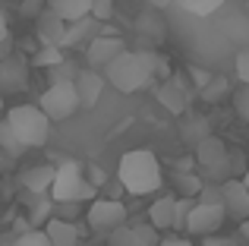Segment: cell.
<instances>
[{"mask_svg":"<svg viewBox=\"0 0 249 246\" xmlns=\"http://www.w3.org/2000/svg\"><path fill=\"white\" fill-rule=\"evenodd\" d=\"M240 180H243V186H246V193H249V167H246V174H243Z\"/></svg>","mask_w":249,"mask_h":246,"instance_id":"obj_39","label":"cell"},{"mask_svg":"<svg viewBox=\"0 0 249 246\" xmlns=\"http://www.w3.org/2000/svg\"><path fill=\"white\" fill-rule=\"evenodd\" d=\"M48 10H54L63 22H79V19L91 16V0H44Z\"/></svg>","mask_w":249,"mask_h":246,"instance_id":"obj_17","label":"cell"},{"mask_svg":"<svg viewBox=\"0 0 249 246\" xmlns=\"http://www.w3.org/2000/svg\"><path fill=\"white\" fill-rule=\"evenodd\" d=\"M133 230H136V237H139V243L142 246H161V234L152 228V224H133Z\"/></svg>","mask_w":249,"mask_h":246,"instance_id":"obj_28","label":"cell"},{"mask_svg":"<svg viewBox=\"0 0 249 246\" xmlns=\"http://www.w3.org/2000/svg\"><path fill=\"white\" fill-rule=\"evenodd\" d=\"M13 246H51L44 230H25V234L13 237Z\"/></svg>","mask_w":249,"mask_h":246,"instance_id":"obj_27","label":"cell"},{"mask_svg":"<svg viewBox=\"0 0 249 246\" xmlns=\"http://www.w3.org/2000/svg\"><path fill=\"white\" fill-rule=\"evenodd\" d=\"M205 136H212L208 133V123H205V117H189L186 123H183V139L186 142H193V145H199Z\"/></svg>","mask_w":249,"mask_h":246,"instance_id":"obj_21","label":"cell"},{"mask_svg":"<svg viewBox=\"0 0 249 246\" xmlns=\"http://www.w3.org/2000/svg\"><path fill=\"white\" fill-rule=\"evenodd\" d=\"M44 0H22V6H19V10H22V16H32V19H38L41 16V10H44Z\"/></svg>","mask_w":249,"mask_h":246,"instance_id":"obj_35","label":"cell"},{"mask_svg":"<svg viewBox=\"0 0 249 246\" xmlns=\"http://www.w3.org/2000/svg\"><path fill=\"white\" fill-rule=\"evenodd\" d=\"M0 161H3V152H0Z\"/></svg>","mask_w":249,"mask_h":246,"instance_id":"obj_42","label":"cell"},{"mask_svg":"<svg viewBox=\"0 0 249 246\" xmlns=\"http://www.w3.org/2000/svg\"><path fill=\"white\" fill-rule=\"evenodd\" d=\"M114 16V0H91V19L95 22H107Z\"/></svg>","mask_w":249,"mask_h":246,"instance_id":"obj_29","label":"cell"},{"mask_svg":"<svg viewBox=\"0 0 249 246\" xmlns=\"http://www.w3.org/2000/svg\"><path fill=\"white\" fill-rule=\"evenodd\" d=\"M246 19H249V3H246Z\"/></svg>","mask_w":249,"mask_h":246,"instance_id":"obj_41","label":"cell"},{"mask_svg":"<svg viewBox=\"0 0 249 246\" xmlns=\"http://www.w3.org/2000/svg\"><path fill=\"white\" fill-rule=\"evenodd\" d=\"M227 221L224 205H208V202H196L193 211L186 218V234L193 237H214Z\"/></svg>","mask_w":249,"mask_h":246,"instance_id":"obj_7","label":"cell"},{"mask_svg":"<svg viewBox=\"0 0 249 246\" xmlns=\"http://www.w3.org/2000/svg\"><path fill=\"white\" fill-rule=\"evenodd\" d=\"M29 199H32L29 228H32V230H41L44 224L54 218V199H51V196H29Z\"/></svg>","mask_w":249,"mask_h":246,"instance_id":"obj_19","label":"cell"},{"mask_svg":"<svg viewBox=\"0 0 249 246\" xmlns=\"http://www.w3.org/2000/svg\"><path fill=\"white\" fill-rule=\"evenodd\" d=\"M0 111H3V88H0Z\"/></svg>","mask_w":249,"mask_h":246,"instance_id":"obj_40","label":"cell"},{"mask_svg":"<svg viewBox=\"0 0 249 246\" xmlns=\"http://www.w3.org/2000/svg\"><path fill=\"white\" fill-rule=\"evenodd\" d=\"M221 95H227V79H221V76L214 79V76H212V82L202 88V98H205V101H218Z\"/></svg>","mask_w":249,"mask_h":246,"instance_id":"obj_30","label":"cell"},{"mask_svg":"<svg viewBox=\"0 0 249 246\" xmlns=\"http://www.w3.org/2000/svg\"><path fill=\"white\" fill-rule=\"evenodd\" d=\"M107 246H142V243H139V237H136L133 224H123L114 234H107Z\"/></svg>","mask_w":249,"mask_h":246,"instance_id":"obj_24","label":"cell"},{"mask_svg":"<svg viewBox=\"0 0 249 246\" xmlns=\"http://www.w3.org/2000/svg\"><path fill=\"white\" fill-rule=\"evenodd\" d=\"M51 199H54V205H63V202H95L98 199V190L85 180L82 174V164H76V161H60L57 164V177H54V186H51L48 193Z\"/></svg>","mask_w":249,"mask_h":246,"instance_id":"obj_3","label":"cell"},{"mask_svg":"<svg viewBox=\"0 0 249 246\" xmlns=\"http://www.w3.org/2000/svg\"><path fill=\"white\" fill-rule=\"evenodd\" d=\"M0 152H3L6 158H19V155L25 152L22 142L16 139V133L10 129V123H6V120H0Z\"/></svg>","mask_w":249,"mask_h":246,"instance_id":"obj_20","label":"cell"},{"mask_svg":"<svg viewBox=\"0 0 249 246\" xmlns=\"http://www.w3.org/2000/svg\"><path fill=\"white\" fill-rule=\"evenodd\" d=\"M174 205H177V196H161L152 202V209H148V224H152L155 230H174Z\"/></svg>","mask_w":249,"mask_h":246,"instance_id":"obj_15","label":"cell"},{"mask_svg":"<svg viewBox=\"0 0 249 246\" xmlns=\"http://www.w3.org/2000/svg\"><path fill=\"white\" fill-rule=\"evenodd\" d=\"M76 215H79V205H76V202H63V205H54V218H60V221H73Z\"/></svg>","mask_w":249,"mask_h":246,"instance_id":"obj_34","label":"cell"},{"mask_svg":"<svg viewBox=\"0 0 249 246\" xmlns=\"http://www.w3.org/2000/svg\"><path fill=\"white\" fill-rule=\"evenodd\" d=\"M221 3H224V0H183V6H186L193 16H212Z\"/></svg>","mask_w":249,"mask_h":246,"instance_id":"obj_26","label":"cell"},{"mask_svg":"<svg viewBox=\"0 0 249 246\" xmlns=\"http://www.w3.org/2000/svg\"><path fill=\"white\" fill-rule=\"evenodd\" d=\"M196 202H208V205H221V186L214 183H202V193Z\"/></svg>","mask_w":249,"mask_h":246,"instance_id":"obj_32","label":"cell"},{"mask_svg":"<svg viewBox=\"0 0 249 246\" xmlns=\"http://www.w3.org/2000/svg\"><path fill=\"white\" fill-rule=\"evenodd\" d=\"M6 32H10V19H6V13H3V6H0V44L6 41Z\"/></svg>","mask_w":249,"mask_h":246,"instance_id":"obj_36","label":"cell"},{"mask_svg":"<svg viewBox=\"0 0 249 246\" xmlns=\"http://www.w3.org/2000/svg\"><path fill=\"white\" fill-rule=\"evenodd\" d=\"M205 246H237V243L227 237H205Z\"/></svg>","mask_w":249,"mask_h":246,"instance_id":"obj_37","label":"cell"},{"mask_svg":"<svg viewBox=\"0 0 249 246\" xmlns=\"http://www.w3.org/2000/svg\"><path fill=\"white\" fill-rule=\"evenodd\" d=\"M85 221L95 234H114L117 228L126 224V205L120 199H95V202H89Z\"/></svg>","mask_w":249,"mask_h":246,"instance_id":"obj_6","label":"cell"},{"mask_svg":"<svg viewBox=\"0 0 249 246\" xmlns=\"http://www.w3.org/2000/svg\"><path fill=\"white\" fill-rule=\"evenodd\" d=\"M193 205H196V199H177V205H174V230H186V218H189V211H193Z\"/></svg>","mask_w":249,"mask_h":246,"instance_id":"obj_25","label":"cell"},{"mask_svg":"<svg viewBox=\"0 0 249 246\" xmlns=\"http://www.w3.org/2000/svg\"><path fill=\"white\" fill-rule=\"evenodd\" d=\"M104 79L117 92L129 95L145 88L152 79H170V67L158 51H123L114 63L104 67Z\"/></svg>","mask_w":249,"mask_h":246,"instance_id":"obj_1","label":"cell"},{"mask_svg":"<svg viewBox=\"0 0 249 246\" xmlns=\"http://www.w3.org/2000/svg\"><path fill=\"white\" fill-rule=\"evenodd\" d=\"M233 105H237V114L249 123V86H243L237 95H233Z\"/></svg>","mask_w":249,"mask_h":246,"instance_id":"obj_33","label":"cell"},{"mask_svg":"<svg viewBox=\"0 0 249 246\" xmlns=\"http://www.w3.org/2000/svg\"><path fill=\"white\" fill-rule=\"evenodd\" d=\"M6 123L22 142V148H41L51 136V120L38 105H16L6 111Z\"/></svg>","mask_w":249,"mask_h":246,"instance_id":"obj_4","label":"cell"},{"mask_svg":"<svg viewBox=\"0 0 249 246\" xmlns=\"http://www.w3.org/2000/svg\"><path fill=\"white\" fill-rule=\"evenodd\" d=\"M126 51L120 35H95L89 41V51H85V60H89V70H101L107 63H114L117 57Z\"/></svg>","mask_w":249,"mask_h":246,"instance_id":"obj_8","label":"cell"},{"mask_svg":"<svg viewBox=\"0 0 249 246\" xmlns=\"http://www.w3.org/2000/svg\"><path fill=\"white\" fill-rule=\"evenodd\" d=\"M73 86H76V98H79V107L91 111V107L98 105V98L104 95V86H107V79H104L98 70H79V76L73 79Z\"/></svg>","mask_w":249,"mask_h":246,"instance_id":"obj_10","label":"cell"},{"mask_svg":"<svg viewBox=\"0 0 249 246\" xmlns=\"http://www.w3.org/2000/svg\"><path fill=\"white\" fill-rule=\"evenodd\" d=\"M101 22H95L91 16L79 19V22H67V32H63V41H60V51L63 48H79L85 38H91V32L98 29Z\"/></svg>","mask_w":249,"mask_h":246,"instance_id":"obj_18","label":"cell"},{"mask_svg":"<svg viewBox=\"0 0 249 246\" xmlns=\"http://www.w3.org/2000/svg\"><path fill=\"white\" fill-rule=\"evenodd\" d=\"M54 177H57V164H35L19 174V186L29 196H48L51 186H54Z\"/></svg>","mask_w":249,"mask_h":246,"instance_id":"obj_11","label":"cell"},{"mask_svg":"<svg viewBox=\"0 0 249 246\" xmlns=\"http://www.w3.org/2000/svg\"><path fill=\"white\" fill-rule=\"evenodd\" d=\"M117 180L129 196H148V193L161 190V161L148 148H133L120 158L117 164Z\"/></svg>","mask_w":249,"mask_h":246,"instance_id":"obj_2","label":"cell"},{"mask_svg":"<svg viewBox=\"0 0 249 246\" xmlns=\"http://www.w3.org/2000/svg\"><path fill=\"white\" fill-rule=\"evenodd\" d=\"M0 88H3V95L25 88V63L19 57H6L0 63Z\"/></svg>","mask_w":249,"mask_h":246,"instance_id":"obj_16","label":"cell"},{"mask_svg":"<svg viewBox=\"0 0 249 246\" xmlns=\"http://www.w3.org/2000/svg\"><path fill=\"white\" fill-rule=\"evenodd\" d=\"M177 186H180L183 199H199V193H202V177L180 171V174H177Z\"/></svg>","mask_w":249,"mask_h":246,"instance_id":"obj_23","label":"cell"},{"mask_svg":"<svg viewBox=\"0 0 249 246\" xmlns=\"http://www.w3.org/2000/svg\"><path fill=\"white\" fill-rule=\"evenodd\" d=\"M221 205H224L227 218H233V221L243 224L249 218V193L243 186V180H227V183H221Z\"/></svg>","mask_w":249,"mask_h":246,"instance_id":"obj_9","label":"cell"},{"mask_svg":"<svg viewBox=\"0 0 249 246\" xmlns=\"http://www.w3.org/2000/svg\"><path fill=\"white\" fill-rule=\"evenodd\" d=\"M38 107L44 111V117L51 123L70 120L79 111V98H76V86L73 82H51L41 95H38Z\"/></svg>","mask_w":249,"mask_h":246,"instance_id":"obj_5","label":"cell"},{"mask_svg":"<svg viewBox=\"0 0 249 246\" xmlns=\"http://www.w3.org/2000/svg\"><path fill=\"white\" fill-rule=\"evenodd\" d=\"M233 70H237V79L243 82V86H249V44L240 48L237 60H233Z\"/></svg>","mask_w":249,"mask_h":246,"instance_id":"obj_31","label":"cell"},{"mask_svg":"<svg viewBox=\"0 0 249 246\" xmlns=\"http://www.w3.org/2000/svg\"><path fill=\"white\" fill-rule=\"evenodd\" d=\"M35 32H38V41H41V48H60L63 32H67V22H63V19L57 16L54 10H48V6H44L41 16L35 19Z\"/></svg>","mask_w":249,"mask_h":246,"instance_id":"obj_13","label":"cell"},{"mask_svg":"<svg viewBox=\"0 0 249 246\" xmlns=\"http://www.w3.org/2000/svg\"><path fill=\"white\" fill-rule=\"evenodd\" d=\"M63 60H67V57H63V51H60V48H41L35 57H32V63H35V67H41V70H48V67H51V70H57Z\"/></svg>","mask_w":249,"mask_h":246,"instance_id":"obj_22","label":"cell"},{"mask_svg":"<svg viewBox=\"0 0 249 246\" xmlns=\"http://www.w3.org/2000/svg\"><path fill=\"white\" fill-rule=\"evenodd\" d=\"M44 234H48L51 246H79L82 243V234H79V224L73 221H60V218H51L44 224Z\"/></svg>","mask_w":249,"mask_h":246,"instance_id":"obj_14","label":"cell"},{"mask_svg":"<svg viewBox=\"0 0 249 246\" xmlns=\"http://www.w3.org/2000/svg\"><path fill=\"white\" fill-rule=\"evenodd\" d=\"M155 95H158V101L167 107L170 114H177V117H180V114H186V107H189V88H186V82H183L180 76H170V79H164Z\"/></svg>","mask_w":249,"mask_h":246,"instance_id":"obj_12","label":"cell"},{"mask_svg":"<svg viewBox=\"0 0 249 246\" xmlns=\"http://www.w3.org/2000/svg\"><path fill=\"white\" fill-rule=\"evenodd\" d=\"M161 246H193L186 240V237H164V240H161Z\"/></svg>","mask_w":249,"mask_h":246,"instance_id":"obj_38","label":"cell"}]
</instances>
